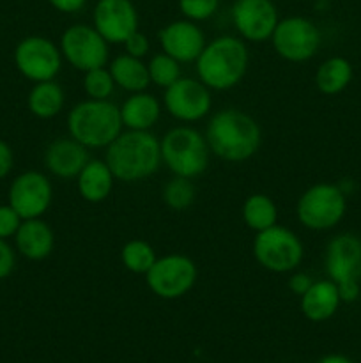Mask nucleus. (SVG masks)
<instances>
[{"label": "nucleus", "instance_id": "1", "mask_svg": "<svg viewBox=\"0 0 361 363\" xmlns=\"http://www.w3.org/2000/svg\"><path fill=\"white\" fill-rule=\"evenodd\" d=\"M204 135L211 155L229 163L246 162L262 144V130L257 121L237 108L212 113Z\"/></svg>", "mask_w": 361, "mask_h": 363}, {"label": "nucleus", "instance_id": "2", "mask_svg": "<svg viewBox=\"0 0 361 363\" xmlns=\"http://www.w3.org/2000/svg\"><path fill=\"white\" fill-rule=\"evenodd\" d=\"M103 160L117 181L138 183L158 172L161 165L159 140L151 131L122 130L105 149Z\"/></svg>", "mask_w": 361, "mask_h": 363}, {"label": "nucleus", "instance_id": "3", "mask_svg": "<svg viewBox=\"0 0 361 363\" xmlns=\"http://www.w3.org/2000/svg\"><path fill=\"white\" fill-rule=\"evenodd\" d=\"M250 52L246 43L236 35H218L205 43L195 60L197 78L211 91H230L246 77Z\"/></svg>", "mask_w": 361, "mask_h": 363}, {"label": "nucleus", "instance_id": "4", "mask_svg": "<svg viewBox=\"0 0 361 363\" xmlns=\"http://www.w3.org/2000/svg\"><path fill=\"white\" fill-rule=\"evenodd\" d=\"M124 130L120 108L110 99H84L67 113V133L87 149H106Z\"/></svg>", "mask_w": 361, "mask_h": 363}, {"label": "nucleus", "instance_id": "5", "mask_svg": "<svg viewBox=\"0 0 361 363\" xmlns=\"http://www.w3.org/2000/svg\"><path fill=\"white\" fill-rule=\"evenodd\" d=\"M159 149L161 163H165L166 169L173 176L188 179L202 176L211 160V149L205 135L191 126H176L166 131L159 140Z\"/></svg>", "mask_w": 361, "mask_h": 363}, {"label": "nucleus", "instance_id": "6", "mask_svg": "<svg viewBox=\"0 0 361 363\" xmlns=\"http://www.w3.org/2000/svg\"><path fill=\"white\" fill-rule=\"evenodd\" d=\"M251 252L262 268L280 275L296 272L304 257V247L299 236L278 223L255 233Z\"/></svg>", "mask_w": 361, "mask_h": 363}, {"label": "nucleus", "instance_id": "7", "mask_svg": "<svg viewBox=\"0 0 361 363\" xmlns=\"http://www.w3.org/2000/svg\"><path fill=\"white\" fill-rule=\"evenodd\" d=\"M347 199L338 184L317 183L299 195L296 216L310 230H329L342 222Z\"/></svg>", "mask_w": 361, "mask_h": 363}, {"label": "nucleus", "instance_id": "8", "mask_svg": "<svg viewBox=\"0 0 361 363\" xmlns=\"http://www.w3.org/2000/svg\"><path fill=\"white\" fill-rule=\"evenodd\" d=\"M273 50L287 62H306L314 59L322 43V34L317 25L304 16L280 18L271 35Z\"/></svg>", "mask_w": 361, "mask_h": 363}, {"label": "nucleus", "instance_id": "9", "mask_svg": "<svg viewBox=\"0 0 361 363\" xmlns=\"http://www.w3.org/2000/svg\"><path fill=\"white\" fill-rule=\"evenodd\" d=\"M198 279L197 264L183 254H168L156 259L145 273V284L161 300H179L195 287Z\"/></svg>", "mask_w": 361, "mask_h": 363}, {"label": "nucleus", "instance_id": "10", "mask_svg": "<svg viewBox=\"0 0 361 363\" xmlns=\"http://www.w3.org/2000/svg\"><path fill=\"white\" fill-rule=\"evenodd\" d=\"M59 48L62 59L81 73L106 66L110 60V45L94 25H69L60 35Z\"/></svg>", "mask_w": 361, "mask_h": 363}, {"label": "nucleus", "instance_id": "11", "mask_svg": "<svg viewBox=\"0 0 361 363\" xmlns=\"http://www.w3.org/2000/svg\"><path fill=\"white\" fill-rule=\"evenodd\" d=\"M13 60L18 73L34 84L55 80L64 62L59 45L45 35H27L21 39L14 48Z\"/></svg>", "mask_w": 361, "mask_h": 363}, {"label": "nucleus", "instance_id": "12", "mask_svg": "<svg viewBox=\"0 0 361 363\" xmlns=\"http://www.w3.org/2000/svg\"><path fill=\"white\" fill-rule=\"evenodd\" d=\"M52 202L53 184L46 174L39 170H25L11 181L7 204L21 216V220L42 218Z\"/></svg>", "mask_w": 361, "mask_h": 363}, {"label": "nucleus", "instance_id": "13", "mask_svg": "<svg viewBox=\"0 0 361 363\" xmlns=\"http://www.w3.org/2000/svg\"><path fill=\"white\" fill-rule=\"evenodd\" d=\"M198 78L180 77L163 94V106L179 123H198L211 113L212 94Z\"/></svg>", "mask_w": 361, "mask_h": 363}, {"label": "nucleus", "instance_id": "14", "mask_svg": "<svg viewBox=\"0 0 361 363\" xmlns=\"http://www.w3.org/2000/svg\"><path fill=\"white\" fill-rule=\"evenodd\" d=\"M232 23L243 41H269L280 21L273 0H236L230 9Z\"/></svg>", "mask_w": 361, "mask_h": 363}, {"label": "nucleus", "instance_id": "15", "mask_svg": "<svg viewBox=\"0 0 361 363\" xmlns=\"http://www.w3.org/2000/svg\"><path fill=\"white\" fill-rule=\"evenodd\" d=\"M138 21L133 0H98L92 13V25L108 45H124L138 30Z\"/></svg>", "mask_w": 361, "mask_h": 363}, {"label": "nucleus", "instance_id": "16", "mask_svg": "<svg viewBox=\"0 0 361 363\" xmlns=\"http://www.w3.org/2000/svg\"><path fill=\"white\" fill-rule=\"evenodd\" d=\"M158 41L161 46V52L173 57L180 64L195 62L204 50L205 43H207L200 25L186 20V18L170 21L168 25H165L159 30Z\"/></svg>", "mask_w": 361, "mask_h": 363}, {"label": "nucleus", "instance_id": "17", "mask_svg": "<svg viewBox=\"0 0 361 363\" xmlns=\"http://www.w3.org/2000/svg\"><path fill=\"white\" fill-rule=\"evenodd\" d=\"M326 273L335 284L343 280H361V238L338 234L326 247Z\"/></svg>", "mask_w": 361, "mask_h": 363}, {"label": "nucleus", "instance_id": "18", "mask_svg": "<svg viewBox=\"0 0 361 363\" xmlns=\"http://www.w3.org/2000/svg\"><path fill=\"white\" fill-rule=\"evenodd\" d=\"M88 160V149L71 137L55 138L45 151L46 170L59 179H76Z\"/></svg>", "mask_w": 361, "mask_h": 363}, {"label": "nucleus", "instance_id": "19", "mask_svg": "<svg viewBox=\"0 0 361 363\" xmlns=\"http://www.w3.org/2000/svg\"><path fill=\"white\" fill-rule=\"evenodd\" d=\"M13 240L18 254L28 261H45L55 248V233L42 218L23 220Z\"/></svg>", "mask_w": 361, "mask_h": 363}, {"label": "nucleus", "instance_id": "20", "mask_svg": "<svg viewBox=\"0 0 361 363\" xmlns=\"http://www.w3.org/2000/svg\"><path fill=\"white\" fill-rule=\"evenodd\" d=\"M340 303L342 300L338 287L333 280H317L303 296H299L301 314L311 323H324L331 319L338 311Z\"/></svg>", "mask_w": 361, "mask_h": 363}, {"label": "nucleus", "instance_id": "21", "mask_svg": "<svg viewBox=\"0 0 361 363\" xmlns=\"http://www.w3.org/2000/svg\"><path fill=\"white\" fill-rule=\"evenodd\" d=\"M119 108L124 130L151 131L161 117V103L147 91L130 94Z\"/></svg>", "mask_w": 361, "mask_h": 363}, {"label": "nucleus", "instance_id": "22", "mask_svg": "<svg viewBox=\"0 0 361 363\" xmlns=\"http://www.w3.org/2000/svg\"><path fill=\"white\" fill-rule=\"evenodd\" d=\"M74 181L78 194L85 202L99 204L112 195L117 179L105 160H88Z\"/></svg>", "mask_w": 361, "mask_h": 363}, {"label": "nucleus", "instance_id": "23", "mask_svg": "<svg viewBox=\"0 0 361 363\" xmlns=\"http://www.w3.org/2000/svg\"><path fill=\"white\" fill-rule=\"evenodd\" d=\"M108 69L117 87L130 92V94L145 91L151 85L147 64L142 59L127 55V53H120V55L113 57L110 60Z\"/></svg>", "mask_w": 361, "mask_h": 363}, {"label": "nucleus", "instance_id": "24", "mask_svg": "<svg viewBox=\"0 0 361 363\" xmlns=\"http://www.w3.org/2000/svg\"><path fill=\"white\" fill-rule=\"evenodd\" d=\"M66 105L64 89L55 80L38 82L27 96V106L30 113L38 119H53L59 116Z\"/></svg>", "mask_w": 361, "mask_h": 363}, {"label": "nucleus", "instance_id": "25", "mask_svg": "<svg viewBox=\"0 0 361 363\" xmlns=\"http://www.w3.org/2000/svg\"><path fill=\"white\" fill-rule=\"evenodd\" d=\"M353 80V64L343 57L324 60L315 71V87L324 96H336L345 91Z\"/></svg>", "mask_w": 361, "mask_h": 363}, {"label": "nucleus", "instance_id": "26", "mask_svg": "<svg viewBox=\"0 0 361 363\" xmlns=\"http://www.w3.org/2000/svg\"><path fill=\"white\" fill-rule=\"evenodd\" d=\"M241 216L248 229L260 233L278 223V208L269 195L251 194L243 202Z\"/></svg>", "mask_w": 361, "mask_h": 363}, {"label": "nucleus", "instance_id": "27", "mask_svg": "<svg viewBox=\"0 0 361 363\" xmlns=\"http://www.w3.org/2000/svg\"><path fill=\"white\" fill-rule=\"evenodd\" d=\"M158 255L154 247L145 240H130L120 248V262L133 275H144L152 268Z\"/></svg>", "mask_w": 361, "mask_h": 363}, {"label": "nucleus", "instance_id": "28", "mask_svg": "<svg viewBox=\"0 0 361 363\" xmlns=\"http://www.w3.org/2000/svg\"><path fill=\"white\" fill-rule=\"evenodd\" d=\"M161 199L166 204V208H170L172 211H186V209H190L195 204L197 186H195L193 179L173 176L163 186Z\"/></svg>", "mask_w": 361, "mask_h": 363}, {"label": "nucleus", "instance_id": "29", "mask_svg": "<svg viewBox=\"0 0 361 363\" xmlns=\"http://www.w3.org/2000/svg\"><path fill=\"white\" fill-rule=\"evenodd\" d=\"M147 71H149V78H151V84L158 85V87L161 89L170 87L173 82H177L180 77H183L180 62H177L173 57L166 55L165 52L154 53V55L149 59Z\"/></svg>", "mask_w": 361, "mask_h": 363}, {"label": "nucleus", "instance_id": "30", "mask_svg": "<svg viewBox=\"0 0 361 363\" xmlns=\"http://www.w3.org/2000/svg\"><path fill=\"white\" fill-rule=\"evenodd\" d=\"M84 92L88 99H110V96L115 91V82L112 73L106 66L96 67V69L84 73Z\"/></svg>", "mask_w": 361, "mask_h": 363}, {"label": "nucleus", "instance_id": "31", "mask_svg": "<svg viewBox=\"0 0 361 363\" xmlns=\"http://www.w3.org/2000/svg\"><path fill=\"white\" fill-rule=\"evenodd\" d=\"M219 0H179V11L186 20L205 21L216 14Z\"/></svg>", "mask_w": 361, "mask_h": 363}, {"label": "nucleus", "instance_id": "32", "mask_svg": "<svg viewBox=\"0 0 361 363\" xmlns=\"http://www.w3.org/2000/svg\"><path fill=\"white\" fill-rule=\"evenodd\" d=\"M21 216L9 204H0V238L11 240L21 225Z\"/></svg>", "mask_w": 361, "mask_h": 363}, {"label": "nucleus", "instance_id": "33", "mask_svg": "<svg viewBox=\"0 0 361 363\" xmlns=\"http://www.w3.org/2000/svg\"><path fill=\"white\" fill-rule=\"evenodd\" d=\"M124 50H126L127 55L137 57V59H144V57L149 55V52H151V41H149V38L144 32L137 30L124 41Z\"/></svg>", "mask_w": 361, "mask_h": 363}, {"label": "nucleus", "instance_id": "34", "mask_svg": "<svg viewBox=\"0 0 361 363\" xmlns=\"http://www.w3.org/2000/svg\"><path fill=\"white\" fill-rule=\"evenodd\" d=\"M16 266V252L7 243V240L0 238V280L7 279L14 272Z\"/></svg>", "mask_w": 361, "mask_h": 363}, {"label": "nucleus", "instance_id": "35", "mask_svg": "<svg viewBox=\"0 0 361 363\" xmlns=\"http://www.w3.org/2000/svg\"><path fill=\"white\" fill-rule=\"evenodd\" d=\"M311 284H314L311 277L303 272H292L290 273L289 280H287V287H289V291L292 294H297V296H303V294L310 289Z\"/></svg>", "mask_w": 361, "mask_h": 363}, {"label": "nucleus", "instance_id": "36", "mask_svg": "<svg viewBox=\"0 0 361 363\" xmlns=\"http://www.w3.org/2000/svg\"><path fill=\"white\" fill-rule=\"evenodd\" d=\"M336 287H338V294L342 303H354L361 294L360 280H343V282L336 284Z\"/></svg>", "mask_w": 361, "mask_h": 363}, {"label": "nucleus", "instance_id": "37", "mask_svg": "<svg viewBox=\"0 0 361 363\" xmlns=\"http://www.w3.org/2000/svg\"><path fill=\"white\" fill-rule=\"evenodd\" d=\"M14 167V152L6 140L0 138V179L7 177Z\"/></svg>", "mask_w": 361, "mask_h": 363}, {"label": "nucleus", "instance_id": "38", "mask_svg": "<svg viewBox=\"0 0 361 363\" xmlns=\"http://www.w3.org/2000/svg\"><path fill=\"white\" fill-rule=\"evenodd\" d=\"M48 4L53 7V9L59 11V13L74 14V13H80V11L84 9L87 0H48Z\"/></svg>", "mask_w": 361, "mask_h": 363}, {"label": "nucleus", "instance_id": "39", "mask_svg": "<svg viewBox=\"0 0 361 363\" xmlns=\"http://www.w3.org/2000/svg\"><path fill=\"white\" fill-rule=\"evenodd\" d=\"M317 363H353V362H350L347 357H343V354H326V357H322Z\"/></svg>", "mask_w": 361, "mask_h": 363}]
</instances>
